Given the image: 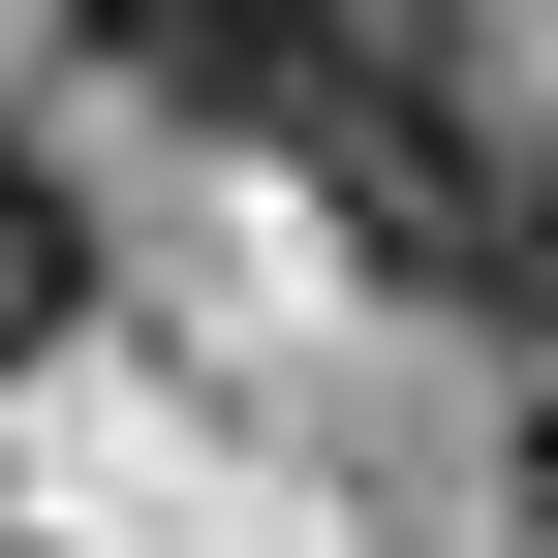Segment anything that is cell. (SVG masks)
Instances as JSON below:
<instances>
[{"label":"cell","instance_id":"obj_1","mask_svg":"<svg viewBox=\"0 0 558 558\" xmlns=\"http://www.w3.org/2000/svg\"><path fill=\"white\" fill-rule=\"evenodd\" d=\"M124 62H156L186 124H248V156H341V124L435 62V0H94Z\"/></svg>","mask_w":558,"mask_h":558},{"label":"cell","instance_id":"obj_2","mask_svg":"<svg viewBox=\"0 0 558 558\" xmlns=\"http://www.w3.org/2000/svg\"><path fill=\"white\" fill-rule=\"evenodd\" d=\"M435 279H465L497 341H558V94L497 124V156H465V218H435Z\"/></svg>","mask_w":558,"mask_h":558},{"label":"cell","instance_id":"obj_3","mask_svg":"<svg viewBox=\"0 0 558 558\" xmlns=\"http://www.w3.org/2000/svg\"><path fill=\"white\" fill-rule=\"evenodd\" d=\"M62 311H94V218H62V186L0 156V341H62Z\"/></svg>","mask_w":558,"mask_h":558}]
</instances>
